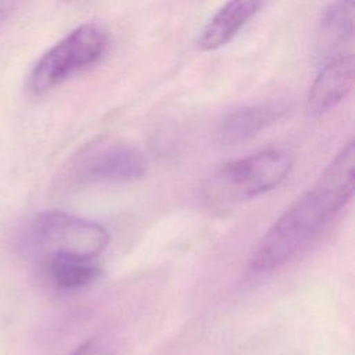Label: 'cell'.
Here are the masks:
<instances>
[{
    "label": "cell",
    "instance_id": "cell-1",
    "mask_svg": "<svg viewBox=\"0 0 355 355\" xmlns=\"http://www.w3.org/2000/svg\"><path fill=\"white\" fill-rule=\"evenodd\" d=\"M320 187L313 186L291 202L262 236L250 258L252 273H269L293 261L341 211Z\"/></svg>",
    "mask_w": 355,
    "mask_h": 355
},
{
    "label": "cell",
    "instance_id": "cell-2",
    "mask_svg": "<svg viewBox=\"0 0 355 355\" xmlns=\"http://www.w3.org/2000/svg\"><path fill=\"white\" fill-rule=\"evenodd\" d=\"M291 166L290 153L282 148H268L226 162L205 182V202L219 212L230 209L277 187Z\"/></svg>",
    "mask_w": 355,
    "mask_h": 355
},
{
    "label": "cell",
    "instance_id": "cell-3",
    "mask_svg": "<svg viewBox=\"0 0 355 355\" xmlns=\"http://www.w3.org/2000/svg\"><path fill=\"white\" fill-rule=\"evenodd\" d=\"M110 49L107 29L96 22L76 26L50 47L31 69L26 87L42 96L62 85L72 76L97 65Z\"/></svg>",
    "mask_w": 355,
    "mask_h": 355
},
{
    "label": "cell",
    "instance_id": "cell-4",
    "mask_svg": "<svg viewBox=\"0 0 355 355\" xmlns=\"http://www.w3.org/2000/svg\"><path fill=\"white\" fill-rule=\"evenodd\" d=\"M147 169V157L137 147L110 139H97L71 158L62 179L68 184L132 182L144 176Z\"/></svg>",
    "mask_w": 355,
    "mask_h": 355
},
{
    "label": "cell",
    "instance_id": "cell-5",
    "mask_svg": "<svg viewBox=\"0 0 355 355\" xmlns=\"http://www.w3.org/2000/svg\"><path fill=\"white\" fill-rule=\"evenodd\" d=\"M31 241L42 257L68 254L94 259L108 245L110 233L96 222L62 211H46L32 222Z\"/></svg>",
    "mask_w": 355,
    "mask_h": 355
},
{
    "label": "cell",
    "instance_id": "cell-6",
    "mask_svg": "<svg viewBox=\"0 0 355 355\" xmlns=\"http://www.w3.org/2000/svg\"><path fill=\"white\" fill-rule=\"evenodd\" d=\"M290 108L291 104L286 98L236 107L219 119L215 129V140L225 147L245 143L284 118Z\"/></svg>",
    "mask_w": 355,
    "mask_h": 355
},
{
    "label": "cell",
    "instance_id": "cell-7",
    "mask_svg": "<svg viewBox=\"0 0 355 355\" xmlns=\"http://www.w3.org/2000/svg\"><path fill=\"white\" fill-rule=\"evenodd\" d=\"M354 86V57L343 54L330 60L315 78L305 103L308 116L318 118L337 107Z\"/></svg>",
    "mask_w": 355,
    "mask_h": 355
},
{
    "label": "cell",
    "instance_id": "cell-8",
    "mask_svg": "<svg viewBox=\"0 0 355 355\" xmlns=\"http://www.w3.org/2000/svg\"><path fill=\"white\" fill-rule=\"evenodd\" d=\"M266 0H227L198 33L197 44L212 51L227 44L263 7Z\"/></svg>",
    "mask_w": 355,
    "mask_h": 355
},
{
    "label": "cell",
    "instance_id": "cell-9",
    "mask_svg": "<svg viewBox=\"0 0 355 355\" xmlns=\"http://www.w3.org/2000/svg\"><path fill=\"white\" fill-rule=\"evenodd\" d=\"M43 270L49 282L64 291H76L90 286L100 275L93 259L68 254L43 255Z\"/></svg>",
    "mask_w": 355,
    "mask_h": 355
},
{
    "label": "cell",
    "instance_id": "cell-10",
    "mask_svg": "<svg viewBox=\"0 0 355 355\" xmlns=\"http://www.w3.org/2000/svg\"><path fill=\"white\" fill-rule=\"evenodd\" d=\"M320 25L323 32L336 40L345 42L352 37L354 0H334L322 14Z\"/></svg>",
    "mask_w": 355,
    "mask_h": 355
},
{
    "label": "cell",
    "instance_id": "cell-11",
    "mask_svg": "<svg viewBox=\"0 0 355 355\" xmlns=\"http://www.w3.org/2000/svg\"><path fill=\"white\" fill-rule=\"evenodd\" d=\"M71 355H115V351L107 338L96 336L82 343Z\"/></svg>",
    "mask_w": 355,
    "mask_h": 355
},
{
    "label": "cell",
    "instance_id": "cell-12",
    "mask_svg": "<svg viewBox=\"0 0 355 355\" xmlns=\"http://www.w3.org/2000/svg\"><path fill=\"white\" fill-rule=\"evenodd\" d=\"M26 0H0V26L7 22Z\"/></svg>",
    "mask_w": 355,
    "mask_h": 355
},
{
    "label": "cell",
    "instance_id": "cell-13",
    "mask_svg": "<svg viewBox=\"0 0 355 355\" xmlns=\"http://www.w3.org/2000/svg\"><path fill=\"white\" fill-rule=\"evenodd\" d=\"M64 1H78V0H64Z\"/></svg>",
    "mask_w": 355,
    "mask_h": 355
}]
</instances>
